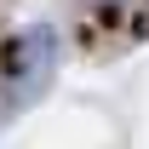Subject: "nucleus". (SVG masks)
<instances>
[{
    "mask_svg": "<svg viewBox=\"0 0 149 149\" xmlns=\"http://www.w3.org/2000/svg\"><path fill=\"white\" fill-rule=\"evenodd\" d=\"M52 74H57V29L35 23V29H23L12 40V57H6V97H12V109L46 97Z\"/></svg>",
    "mask_w": 149,
    "mask_h": 149,
    "instance_id": "obj_1",
    "label": "nucleus"
}]
</instances>
